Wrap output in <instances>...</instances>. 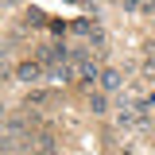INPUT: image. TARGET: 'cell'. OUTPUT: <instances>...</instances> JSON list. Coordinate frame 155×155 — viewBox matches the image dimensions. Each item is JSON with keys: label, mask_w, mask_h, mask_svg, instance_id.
I'll return each instance as SVG.
<instances>
[{"label": "cell", "mask_w": 155, "mask_h": 155, "mask_svg": "<svg viewBox=\"0 0 155 155\" xmlns=\"http://www.w3.org/2000/svg\"><path fill=\"white\" fill-rule=\"evenodd\" d=\"M120 85H124V74H120V70H113V66L101 70V89H105V93H113V89H120Z\"/></svg>", "instance_id": "obj_1"}, {"label": "cell", "mask_w": 155, "mask_h": 155, "mask_svg": "<svg viewBox=\"0 0 155 155\" xmlns=\"http://www.w3.org/2000/svg\"><path fill=\"white\" fill-rule=\"evenodd\" d=\"M16 74H19V81H39V74H43V66H35V62H23V66H19Z\"/></svg>", "instance_id": "obj_2"}, {"label": "cell", "mask_w": 155, "mask_h": 155, "mask_svg": "<svg viewBox=\"0 0 155 155\" xmlns=\"http://www.w3.org/2000/svg\"><path fill=\"white\" fill-rule=\"evenodd\" d=\"M89 109L93 113H109V97L105 93H89Z\"/></svg>", "instance_id": "obj_3"}, {"label": "cell", "mask_w": 155, "mask_h": 155, "mask_svg": "<svg viewBox=\"0 0 155 155\" xmlns=\"http://www.w3.org/2000/svg\"><path fill=\"white\" fill-rule=\"evenodd\" d=\"M47 74H51V78H58V81H70V66H66V62H54Z\"/></svg>", "instance_id": "obj_4"}, {"label": "cell", "mask_w": 155, "mask_h": 155, "mask_svg": "<svg viewBox=\"0 0 155 155\" xmlns=\"http://www.w3.org/2000/svg\"><path fill=\"white\" fill-rule=\"evenodd\" d=\"M81 74H85V81H93V78H101V70H97V62H85Z\"/></svg>", "instance_id": "obj_5"}, {"label": "cell", "mask_w": 155, "mask_h": 155, "mask_svg": "<svg viewBox=\"0 0 155 155\" xmlns=\"http://www.w3.org/2000/svg\"><path fill=\"white\" fill-rule=\"evenodd\" d=\"M120 8H124V12H132V8H140V0H120Z\"/></svg>", "instance_id": "obj_6"}, {"label": "cell", "mask_w": 155, "mask_h": 155, "mask_svg": "<svg viewBox=\"0 0 155 155\" xmlns=\"http://www.w3.org/2000/svg\"><path fill=\"white\" fill-rule=\"evenodd\" d=\"M4 4H16V0H4Z\"/></svg>", "instance_id": "obj_7"}, {"label": "cell", "mask_w": 155, "mask_h": 155, "mask_svg": "<svg viewBox=\"0 0 155 155\" xmlns=\"http://www.w3.org/2000/svg\"><path fill=\"white\" fill-rule=\"evenodd\" d=\"M151 51H155V39H151Z\"/></svg>", "instance_id": "obj_8"}]
</instances>
